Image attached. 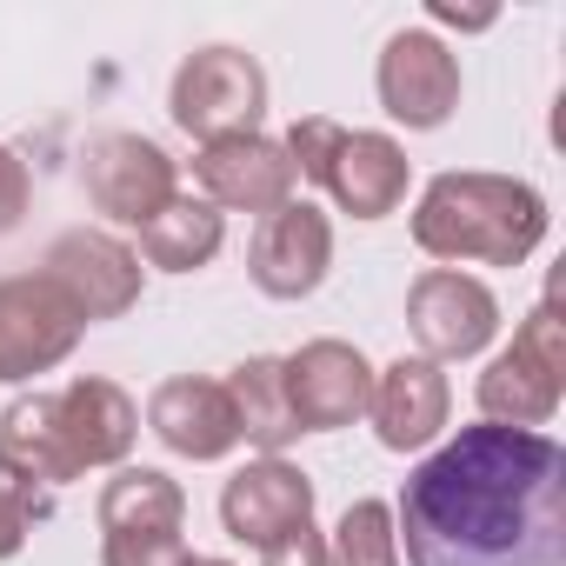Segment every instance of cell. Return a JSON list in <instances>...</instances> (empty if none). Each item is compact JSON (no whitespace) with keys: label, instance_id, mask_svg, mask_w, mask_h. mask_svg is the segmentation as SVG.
<instances>
[{"label":"cell","instance_id":"cell-1","mask_svg":"<svg viewBox=\"0 0 566 566\" xmlns=\"http://www.w3.org/2000/svg\"><path fill=\"white\" fill-rule=\"evenodd\" d=\"M407 566H566V453L520 427H460L394 506Z\"/></svg>","mask_w":566,"mask_h":566},{"label":"cell","instance_id":"cell-2","mask_svg":"<svg viewBox=\"0 0 566 566\" xmlns=\"http://www.w3.org/2000/svg\"><path fill=\"white\" fill-rule=\"evenodd\" d=\"M553 213L533 180L513 174H440L413 207V247L427 260L460 266H526L546 240Z\"/></svg>","mask_w":566,"mask_h":566},{"label":"cell","instance_id":"cell-3","mask_svg":"<svg viewBox=\"0 0 566 566\" xmlns=\"http://www.w3.org/2000/svg\"><path fill=\"white\" fill-rule=\"evenodd\" d=\"M566 400V321L553 307V294L520 321L513 347L486 360L480 374V413L493 427H520V433H539Z\"/></svg>","mask_w":566,"mask_h":566},{"label":"cell","instance_id":"cell-4","mask_svg":"<svg viewBox=\"0 0 566 566\" xmlns=\"http://www.w3.org/2000/svg\"><path fill=\"white\" fill-rule=\"evenodd\" d=\"M167 114L200 147L207 140H233V134H260V120H266V74L240 48H200V54L180 61V74L167 87Z\"/></svg>","mask_w":566,"mask_h":566},{"label":"cell","instance_id":"cell-5","mask_svg":"<svg viewBox=\"0 0 566 566\" xmlns=\"http://www.w3.org/2000/svg\"><path fill=\"white\" fill-rule=\"evenodd\" d=\"M87 321L48 273H14L0 280V387H21L34 374H54L81 347Z\"/></svg>","mask_w":566,"mask_h":566},{"label":"cell","instance_id":"cell-6","mask_svg":"<svg viewBox=\"0 0 566 566\" xmlns=\"http://www.w3.org/2000/svg\"><path fill=\"white\" fill-rule=\"evenodd\" d=\"M374 94H380L387 120H400L407 134H433V127H447L453 107H460V54H453L433 28H400V34L380 48Z\"/></svg>","mask_w":566,"mask_h":566},{"label":"cell","instance_id":"cell-7","mask_svg":"<svg viewBox=\"0 0 566 566\" xmlns=\"http://www.w3.org/2000/svg\"><path fill=\"white\" fill-rule=\"evenodd\" d=\"M407 334L420 340V360H433V367L440 360H473L500 334V301L473 273L427 266L407 287Z\"/></svg>","mask_w":566,"mask_h":566},{"label":"cell","instance_id":"cell-8","mask_svg":"<svg viewBox=\"0 0 566 566\" xmlns=\"http://www.w3.org/2000/svg\"><path fill=\"white\" fill-rule=\"evenodd\" d=\"M41 273L74 301V314L87 327L94 321H120V314L140 307V253L120 233H107V227H67L48 247Z\"/></svg>","mask_w":566,"mask_h":566},{"label":"cell","instance_id":"cell-9","mask_svg":"<svg viewBox=\"0 0 566 566\" xmlns=\"http://www.w3.org/2000/svg\"><path fill=\"white\" fill-rule=\"evenodd\" d=\"M81 180H87L94 213H107L114 227H134V233L180 193V167H174L167 147H154L147 134H101V140L87 147Z\"/></svg>","mask_w":566,"mask_h":566},{"label":"cell","instance_id":"cell-10","mask_svg":"<svg viewBox=\"0 0 566 566\" xmlns=\"http://www.w3.org/2000/svg\"><path fill=\"white\" fill-rule=\"evenodd\" d=\"M220 526H227V539L266 553V546H280L287 533L314 526V480L294 460L260 453V460H247L220 486Z\"/></svg>","mask_w":566,"mask_h":566},{"label":"cell","instance_id":"cell-11","mask_svg":"<svg viewBox=\"0 0 566 566\" xmlns=\"http://www.w3.org/2000/svg\"><path fill=\"white\" fill-rule=\"evenodd\" d=\"M334 266V227L314 200H287L260 213V233L247 247V273L266 301H307Z\"/></svg>","mask_w":566,"mask_h":566},{"label":"cell","instance_id":"cell-12","mask_svg":"<svg viewBox=\"0 0 566 566\" xmlns=\"http://www.w3.org/2000/svg\"><path fill=\"white\" fill-rule=\"evenodd\" d=\"M193 180H200V200L220 207V213H273V207H287L294 187H301L287 147L266 140V134L207 140L193 154Z\"/></svg>","mask_w":566,"mask_h":566},{"label":"cell","instance_id":"cell-13","mask_svg":"<svg viewBox=\"0 0 566 566\" xmlns=\"http://www.w3.org/2000/svg\"><path fill=\"white\" fill-rule=\"evenodd\" d=\"M280 367H287V400H294L301 433H334V427L367 420L374 367H367V354L354 340H307Z\"/></svg>","mask_w":566,"mask_h":566},{"label":"cell","instance_id":"cell-14","mask_svg":"<svg viewBox=\"0 0 566 566\" xmlns=\"http://www.w3.org/2000/svg\"><path fill=\"white\" fill-rule=\"evenodd\" d=\"M447 413H453V387H447V374L433 367V360H394V367H380L374 374V400H367V420H374V433H380V447L387 453H420V447H433L440 433H447Z\"/></svg>","mask_w":566,"mask_h":566},{"label":"cell","instance_id":"cell-15","mask_svg":"<svg viewBox=\"0 0 566 566\" xmlns=\"http://www.w3.org/2000/svg\"><path fill=\"white\" fill-rule=\"evenodd\" d=\"M54 420H61V447H67L74 473H87V467H127V453L140 440V407L114 380H101V374L67 380L54 394Z\"/></svg>","mask_w":566,"mask_h":566},{"label":"cell","instance_id":"cell-16","mask_svg":"<svg viewBox=\"0 0 566 566\" xmlns=\"http://www.w3.org/2000/svg\"><path fill=\"white\" fill-rule=\"evenodd\" d=\"M147 427L167 453L180 460H227L240 447V427H233V407H227V387L220 380H200V374H174L154 387L147 400Z\"/></svg>","mask_w":566,"mask_h":566},{"label":"cell","instance_id":"cell-17","mask_svg":"<svg viewBox=\"0 0 566 566\" xmlns=\"http://www.w3.org/2000/svg\"><path fill=\"white\" fill-rule=\"evenodd\" d=\"M407 180H413V160L394 134H340V154L327 167V193L340 213L354 220H387L400 200H407Z\"/></svg>","mask_w":566,"mask_h":566},{"label":"cell","instance_id":"cell-18","mask_svg":"<svg viewBox=\"0 0 566 566\" xmlns=\"http://www.w3.org/2000/svg\"><path fill=\"white\" fill-rule=\"evenodd\" d=\"M220 387H227V407H233V427H240L247 447L280 453V447L301 440V420H294V400H287V367H280L273 354L240 360Z\"/></svg>","mask_w":566,"mask_h":566},{"label":"cell","instance_id":"cell-19","mask_svg":"<svg viewBox=\"0 0 566 566\" xmlns=\"http://www.w3.org/2000/svg\"><path fill=\"white\" fill-rule=\"evenodd\" d=\"M0 473H14L28 486H67L81 480L67 447H61V420H54V394H21L0 413Z\"/></svg>","mask_w":566,"mask_h":566},{"label":"cell","instance_id":"cell-20","mask_svg":"<svg viewBox=\"0 0 566 566\" xmlns=\"http://www.w3.org/2000/svg\"><path fill=\"white\" fill-rule=\"evenodd\" d=\"M220 240H227V213L207 207L200 193H174V200L140 227V253H147V266H160V273H200V266L220 253Z\"/></svg>","mask_w":566,"mask_h":566},{"label":"cell","instance_id":"cell-21","mask_svg":"<svg viewBox=\"0 0 566 566\" xmlns=\"http://www.w3.org/2000/svg\"><path fill=\"white\" fill-rule=\"evenodd\" d=\"M187 493L160 467H120L101 486V533H180Z\"/></svg>","mask_w":566,"mask_h":566},{"label":"cell","instance_id":"cell-22","mask_svg":"<svg viewBox=\"0 0 566 566\" xmlns=\"http://www.w3.org/2000/svg\"><path fill=\"white\" fill-rule=\"evenodd\" d=\"M327 566H400L394 539V506L387 500H354L327 539Z\"/></svg>","mask_w":566,"mask_h":566},{"label":"cell","instance_id":"cell-23","mask_svg":"<svg viewBox=\"0 0 566 566\" xmlns=\"http://www.w3.org/2000/svg\"><path fill=\"white\" fill-rule=\"evenodd\" d=\"M340 120H327V114H307V120H294L287 127V140H280V147H287V160H294V174L301 180H321L327 187V167H334V154H340Z\"/></svg>","mask_w":566,"mask_h":566},{"label":"cell","instance_id":"cell-24","mask_svg":"<svg viewBox=\"0 0 566 566\" xmlns=\"http://www.w3.org/2000/svg\"><path fill=\"white\" fill-rule=\"evenodd\" d=\"M48 486H28L14 473H0V559H14L34 533V520H48Z\"/></svg>","mask_w":566,"mask_h":566},{"label":"cell","instance_id":"cell-25","mask_svg":"<svg viewBox=\"0 0 566 566\" xmlns=\"http://www.w3.org/2000/svg\"><path fill=\"white\" fill-rule=\"evenodd\" d=\"M180 533H101V566H187Z\"/></svg>","mask_w":566,"mask_h":566},{"label":"cell","instance_id":"cell-26","mask_svg":"<svg viewBox=\"0 0 566 566\" xmlns=\"http://www.w3.org/2000/svg\"><path fill=\"white\" fill-rule=\"evenodd\" d=\"M28 200H34V180H28V160L14 147H0V233H14L28 220Z\"/></svg>","mask_w":566,"mask_h":566},{"label":"cell","instance_id":"cell-27","mask_svg":"<svg viewBox=\"0 0 566 566\" xmlns=\"http://www.w3.org/2000/svg\"><path fill=\"white\" fill-rule=\"evenodd\" d=\"M260 559H266V566H327V539H321L314 526H301V533L280 539V546H266Z\"/></svg>","mask_w":566,"mask_h":566},{"label":"cell","instance_id":"cell-28","mask_svg":"<svg viewBox=\"0 0 566 566\" xmlns=\"http://www.w3.org/2000/svg\"><path fill=\"white\" fill-rule=\"evenodd\" d=\"M427 21H433V28H460V34H480V28H493V8H473V14H460L453 0H427Z\"/></svg>","mask_w":566,"mask_h":566},{"label":"cell","instance_id":"cell-29","mask_svg":"<svg viewBox=\"0 0 566 566\" xmlns=\"http://www.w3.org/2000/svg\"><path fill=\"white\" fill-rule=\"evenodd\" d=\"M187 566H233V559H187Z\"/></svg>","mask_w":566,"mask_h":566}]
</instances>
